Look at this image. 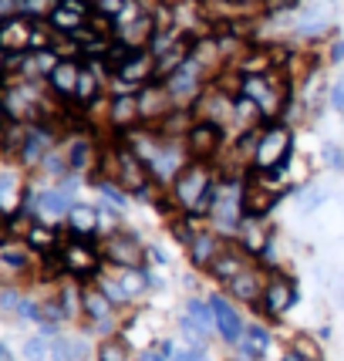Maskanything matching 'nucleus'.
<instances>
[{
	"label": "nucleus",
	"mask_w": 344,
	"mask_h": 361,
	"mask_svg": "<svg viewBox=\"0 0 344 361\" xmlns=\"http://www.w3.org/2000/svg\"><path fill=\"white\" fill-rule=\"evenodd\" d=\"M216 166L213 162H203V159H189L186 166H182V172L172 179V199H175V206L182 209L186 216H192L196 213V206L203 203V196H206V190H210L213 183H216Z\"/></svg>",
	"instance_id": "f257e3e1"
},
{
	"label": "nucleus",
	"mask_w": 344,
	"mask_h": 361,
	"mask_svg": "<svg viewBox=\"0 0 344 361\" xmlns=\"http://www.w3.org/2000/svg\"><path fill=\"white\" fill-rule=\"evenodd\" d=\"M301 301V290H297V281L287 274L284 267L277 270H267V284H264V297L260 304L253 307L257 314H264L267 321H280L287 311H294Z\"/></svg>",
	"instance_id": "f03ea898"
},
{
	"label": "nucleus",
	"mask_w": 344,
	"mask_h": 361,
	"mask_svg": "<svg viewBox=\"0 0 344 361\" xmlns=\"http://www.w3.org/2000/svg\"><path fill=\"white\" fill-rule=\"evenodd\" d=\"M101 257H105V267H115V270H132V267H145V240L142 233L132 227H122L108 233L101 240Z\"/></svg>",
	"instance_id": "7ed1b4c3"
},
{
	"label": "nucleus",
	"mask_w": 344,
	"mask_h": 361,
	"mask_svg": "<svg viewBox=\"0 0 344 361\" xmlns=\"http://www.w3.org/2000/svg\"><path fill=\"white\" fill-rule=\"evenodd\" d=\"M186 153L189 159H203V162H216L220 155L227 153L229 146V132L227 125H220V122H210V118H196L189 125V132H186Z\"/></svg>",
	"instance_id": "20e7f679"
},
{
	"label": "nucleus",
	"mask_w": 344,
	"mask_h": 361,
	"mask_svg": "<svg viewBox=\"0 0 344 361\" xmlns=\"http://www.w3.org/2000/svg\"><path fill=\"white\" fill-rule=\"evenodd\" d=\"M206 301L213 307V321H216V338L229 348H236V344L243 341V334H247V321H243V314H240V307L236 301H229L223 290H210L206 294Z\"/></svg>",
	"instance_id": "39448f33"
},
{
	"label": "nucleus",
	"mask_w": 344,
	"mask_h": 361,
	"mask_svg": "<svg viewBox=\"0 0 344 361\" xmlns=\"http://www.w3.org/2000/svg\"><path fill=\"white\" fill-rule=\"evenodd\" d=\"M264 284H267V270L257 267V264H250L243 274H236L233 281L223 284V294H227L229 301H236V304L257 307L260 304V297H264Z\"/></svg>",
	"instance_id": "423d86ee"
},
{
	"label": "nucleus",
	"mask_w": 344,
	"mask_h": 361,
	"mask_svg": "<svg viewBox=\"0 0 344 361\" xmlns=\"http://www.w3.org/2000/svg\"><path fill=\"white\" fill-rule=\"evenodd\" d=\"M250 264H253V257L240 247V240H227V243H223V250L216 253V260L210 264V270H206V277L223 287L227 281H233L236 274H243Z\"/></svg>",
	"instance_id": "0eeeda50"
},
{
	"label": "nucleus",
	"mask_w": 344,
	"mask_h": 361,
	"mask_svg": "<svg viewBox=\"0 0 344 361\" xmlns=\"http://www.w3.org/2000/svg\"><path fill=\"white\" fill-rule=\"evenodd\" d=\"M223 243H227V236H220L210 223H203V227H199V233L192 236V243L186 247V260H189L192 274H206V270H210V264L216 260V253L223 250Z\"/></svg>",
	"instance_id": "6e6552de"
},
{
	"label": "nucleus",
	"mask_w": 344,
	"mask_h": 361,
	"mask_svg": "<svg viewBox=\"0 0 344 361\" xmlns=\"http://www.w3.org/2000/svg\"><path fill=\"white\" fill-rule=\"evenodd\" d=\"M78 78H81V57H61L57 68L48 75V92L57 98V101H75L78 92Z\"/></svg>",
	"instance_id": "1a4fd4ad"
},
{
	"label": "nucleus",
	"mask_w": 344,
	"mask_h": 361,
	"mask_svg": "<svg viewBox=\"0 0 344 361\" xmlns=\"http://www.w3.org/2000/svg\"><path fill=\"white\" fill-rule=\"evenodd\" d=\"M92 10H95L92 0H61L55 10H51L48 24L55 27L57 34H71V31H78L81 24H88Z\"/></svg>",
	"instance_id": "9d476101"
},
{
	"label": "nucleus",
	"mask_w": 344,
	"mask_h": 361,
	"mask_svg": "<svg viewBox=\"0 0 344 361\" xmlns=\"http://www.w3.org/2000/svg\"><path fill=\"white\" fill-rule=\"evenodd\" d=\"M31 31H34V20L24 17V14H14V17L0 20V48L7 55H24L31 51Z\"/></svg>",
	"instance_id": "9b49d317"
},
{
	"label": "nucleus",
	"mask_w": 344,
	"mask_h": 361,
	"mask_svg": "<svg viewBox=\"0 0 344 361\" xmlns=\"http://www.w3.org/2000/svg\"><path fill=\"white\" fill-rule=\"evenodd\" d=\"M64 233L68 236H101V206L78 199L64 220Z\"/></svg>",
	"instance_id": "f8f14e48"
},
{
	"label": "nucleus",
	"mask_w": 344,
	"mask_h": 361,
	"mask_svg": "<svg viewBox=\"0 0 344 361\" xmlns=\"http://www.w3.org/2000/svg\"><path fill=\"white\" fill-rule=\"evenodd\" d=\"M169 108H175V105H172L169 92H166L159 81H149V85L138 88V118H142L145 125H155Z\"/></svg>",
	"instance_id": "ddd939ff"
},
{
	"label": "nucleus",
	"mask_w": 344,
	"mask_h": 361,
	"mask_svg": "<svg viewBox=\"0 0 344 361\" xmlns=\"http://www.w3.org/2000/svg\"><path fill=\"white\" fill-rule=\"evenodd\" d=\"M138 92L135 95H108V105H105V125L112 132H122V129H132L138 125Z\"/></svg>",
	"instance_id": "4468645a"
},
{
	"label": "nucleus",
	"mask_w": 344,
	"mask_h": 361,
	"mask_svg": "<svg viewBox=\"0 0 344 361\" xmlns=\"http://www.w3.org/2000/svg\"><path fill=\"white\" fill-rule=\"evenodd\" d=\"M64 229L57 227V223H48L44 216H34L31 223H27V229H24V243L34 250V253H48V250H57L61 243H64Z\"/></svg>",
	"instance_id": "2eb2a0df"
},
{
	"label": "nucleus",
	"mask_w": 344,
	"mask_h": 361,
	"mask_svg": "<svg viewBox=\"0 0 344 361\" xmlns=\"http://www.w3.org/2000/svg\"><path fill=\"white\" fill-rule=\"evenodd\" d=\"M75 203H78L75 192L61 190L55 183L48 190H38V216H44V220H68Z\"/></svg>",
	"instance_id": "dca6fc26"
},
{
	"label": "nucleus",
	"mask_w": 344,
	"mask_h": 361,
	"mask_svg": "<svg viewBox=\"0 0 344 361\" xmlns=\"http://www.w3.org/2000/svg\"><path fill=\"white\" fill-rule=\"evenodd\" d=\"M88 183H92V186L98 190V196H101V203H108V206L122 209V213H129V206L135 203L132 196H129V192L122 190V186H118V183L112 179V176H92Z\"/></svg>",
	"instance_id": "f3484780"
},
{
	"label": "nucleus",
	"mask_w": 344,
	"mask_h": 361,
	"mask_svg": "<svg viewBox=\"0 0 344 361\" xmlns=\"http://www.w3.org/2000/svg\"><path fill=\"white\" fill-rule=\"evenodd\" d=\"M85 358H88V341L85 338L57 334L51 341V361H85Z\"/></svg>",
	"instance_id": "a211bd4d"
},
{
	"label": "nucleus",
	"mask_w": 344,
	"mask_h": 361,
	"mask_svg": "<svg viewBox=\"0 0 344 361\" xmlns=\"http://www.w3.org/2000/svg\"><path fill=\"white\" fill-rule=\"evenodd\" d=\"M31 253H34V250L27 247L24 240H3V243H0V264L20 274V270L31 267Z\"/></svg>",
	"instance_id": "6ab92c4d"
},
{
	"label": "nucleus",
	"mask_w": 344,
	"mask_h": 361,
	"mask_svg": "<svg viewBox=\"0 0 344 361\" xmlns=\"http://www.w3.org/2000/svg\"><path fill=\"white\" fill-rule=\"evenodd\" d=\"M182 34H186V31H179V27H155L152 38H149V44H145V51H149V55L159 61V57L169 55L172 48L182 41Z\"/></svg>",
	"instance_id": "aec40b11"
},
{
	"label": "nucleus",
	"mask_w": 344,
	"mask_h": 361,
	"mask_svg": "<svg viewBox=\"0 0 344 361\" xmlns=\"http://www.w3.org/2000/svg\"><path fill=\"white\" fill-rule=\"evenodd\" d=\"M182 314L192 318L196 324H203L210 334H216V321H213V307L206 297H199V294H189L186 301H182Z\"/></svg>",
	"instance_id": "412c9836"
},
{
	"label": "nucleus",
	"mask_w": 344,
	"mask_h": 361,
	"mask_svg": "<svg viewBox=\"0 0 344 361\" xmlns=\"http://www.w3.org/2000/svg\"><path fill=\"white\" fill-rule=\"evenodd\" d=\"M98 361H132V344L125 341L122 334H112V338H101V344L95 348Z\"/></svg>",
	"instance_id": "4be33fe9"
},
{
	"label": "nucleus",
	"mask_w": 344,
	"mask_h": 361,
	"mask_svg": "<svg viewBox=\"0 0 344 361\" xmlns=\"http://www.w3.org/2000/svg\"><path fill=\"white\" fill-rule=\"evenodd\" d=\"M118 281L125 287L129 301H138L149 294V277H145V267H132V270H118Z\"/></svg>",
	"instance_id": "5701e85b"
},
{
	"label": "nucleus",
	"mask_w": 344,
	"mask_h": 361,
	"mask_svg": "<svg viewBox=\"0 0 344 361\" xmlns=\"http://www.w3.org/2000/svg\"><path fill=\"white\" fill-rule=\"evenodd\" d=\"M166 227H169L172 240H175L179 247L186 250V247L192 243V236L199 233V227H203V220H192V216H186V213H182V216H175L172 223H166Z\"/></svg>",
	"instance_id": "b1692460"
},
{
	"label": "nucleus",
	"mask_w": 344,
	"mask_h": 361,
	"mask_svg": "<svg viewBox=\"0 0 344 361\" xmlns=\"http://www.w3.org/2000/svg\"><path fill=\"white\" fill-rule=\"evenodd\" d=\"M95 284L101 287V294H105L115 307H129V304H132V301H129V294H125V287H122V281H118V277H112V274H105V270H101Z\"/></svg>",
	"instance_id": "393cba45"
},
{
	"label": "nucleus",
	"mask_w": 344,
	"mask_h": 361,
	"mask_svg": "<svg viewBox=\"0 0 344 361\" xmlns=\"http://www.w3.org/2000/svg\"><path fill=\"white\" fill-rule=\"evenodd\" d=\"M179 334H182V341L189 344V348H206V341H210L213 334L203 327V324H196L192 318H179Z\"/></svg>",
	"instance_id": "a878e982"
},
{
	"label": "nucleus",
	"mask_w": 344,
	"mask_h": 361,
	"mask_svg": "<svg viewBox=\"0 0 344 361\" xmlns=\"http://www.w3.org/2000/svg\"><path fill=\"white\" fill-rule=\"evenodd\" d=\"M294 203H297L301 213H314L317 206H324L327 203V190L324 186H317V183H304V190H301V196H297Z\"/></svg>",
	"instance_id": "bb28decb"
},
{
	"label": "nucleus",
	"mask_w": 344,
	"mask_h": 361,
	"mask_svg": "<svg viewBox=\"0 0 344 361\" xmlns=\"http://www.w3.org/2000/svg\"><path fill=\"white\" fill-rule=\"evenodd\" d=\"M57 3L61 0H17V14H24L31 20H48Z\"/></svg>",
	"instance_id": "cd10ccee"
},
{
	"label": "nucleus",
	"mask_w": 344,
	"mask_h": 361,
	"mask_svg": "<svg viewBox=\"0 0 344 361\" xmlns=\"http://www.w3.org/2000/svg\"><path fill=\"white\" fill-rule=\"evenodd\" d=\"M290 351L301 361H321V348L314 344V338H307V334H297L294 344H290Z\"/></svg>",
	"instance_id": "c85d7f7f"
},
{
	"label": "nucleus",
	"mask_w": 344,
	"mask_h": 361,
	"mask_svg": "<svg viewBox=\"0 0 344 361\" xmlns=\"http://www.w3.org/2000/svg\"><path fill=\"white\" fill-rule=\"evenodd\" d=\"M44 358H51V341L48 338H27L24 341V361H44Z\"/></svg>",
	"instance_id": "c756f323"
},
{
	"label": "nucleus",
	"mask_w": 344,
	"mask_h": 361,
	"mask_svg": "<svg viewBox=\"0 0 344 361\" xmlns=\"http://www.w3.org/2000/svg\"><path fill=\"white\" fill-rule=\"evenodd\" d=\"M250 344H257L260 351H270V344H273V331H270L267 324H247V334H243Z\"/></svg>",
	"instance_id": "7c9ffc66"
},
{
	"label": "nucleus",
	"mask_w": 344,
	"mask_h": 361,
	"mask_svg": "<svg viewBox=\"0 0 344 361\" xmlns=\"http://www.w3.org/2000/svg\"><path fill=\"white\" fill-rule=\"evenodd\" d=\"M321 162H324L331 172H344V149L338 142H324V146H321Z\"/></svg>",
	"instance_id": "2f4dec72"
},
{
	"label": "nucleus",
	"mask_w": 344,
	"mask_h": 361,
	"mask_svg": "<svg viewBox=\"0 0 344 361\" xmlns=\"http://www.w3.org/2000/svg\"><path fill=\"white\" fill-rule=\"evenodd\" d=\"M20 301H24V294L17 287H0V314H17Z\"/></svg>",
	"instance_id": "473e14b6"
},
{
	"label": "nucleus",
	"mask_w": 344,
	"mask_h": 361,
	"mask_svg": "<svg viewBox=\"0 0 344 361\" xmlns=\"http://www.w3.org/2000/svg\"><path fill=\"white\" fill-rule=\"evenodd\" d=\"M17 318L41 324V321H44V307H41V301H34V297H24V301H20V307H17Z\"/></svg>",
	"instance_id": "72a5a7b5"
},
{
	"label": "nucleus",
	"mask_w": 344,
	"mask_h": 361,
	"mask_svg": "<svg viewBox=\"0 0 344 361\" xmlns=\"http://www.w3.org/2000/svg\"><path fill=\"white\" fill-rule=\"evenodd\" d=\"M327 101H331V108H334L338 115H344V75L327 88Z\"/></svg>",
	"instance_id": "f704fd0d"
},
{
	"label": "nucleus",
	"mask_w": 344,
	"mask_h": 361,
	"mask_svg": "<svg viewBox=\"0 0 344 361\" xmlns=\"http://www.w3.org/2000/svg\"><path fill=\"white\" fill-rule=\"evenodd\" d=\"M145 260H149V267H169V253H166V247H159V243H145Z\"/></svg>",
	"instance_id": "c9c22d12"
},
{
	"label": "nucleus",
	"mask_w": 344,
	"mask_h": 361,
	"mask_svg": "<svg viewBox=\"0 0 344 361\" xmlns=\"http://www.w3.org/2000/svg\"><path fill=\"white\" fill-rule=\"evenodd\" d=\"M122 3H125V0H95V10H98V14H105V17H112V20H115V14L122 10Z\"/></svg>",
	"instance_id": "e433bc0d"
},
{
	"label": "nucleus",
	"mask_w": 344,
	"mask_h": 361,
	"mask_svg": "<svg viewBox=\"0 0 344 361\" xmlns=\"http://www.w3.org/2000/svg\"><path fill=\"white\" fill-rule=\"evenodd\" d=\"M344 61V38L331 41V51H327V64H341Z\"/></svg>",
	"instance_id": "4c0bfd02"
},
{
	"label": "nucleus",
	"mask_w": 344,
	"mask_h": 361,
	"mask_svg": "<svg viewBox=\"0 0 344 361\" xmlns=\"http://www.w3.org/2000/svg\"><path fill=\"white\" fill-rule=\"evenodd\" d=\"M145 277H149V290H162V287H166V277H162V274H155L149 264H145Z\"/></svg>",
	"instance_id": "58836bf2"
},
{
	"label": "nucleus",
	"mask_w": 344,
	"mask_h": 361,
	"mask_svg": "<svg viewBox=\"0 0 344 361\" xmlns=\"http://www.w3.org/2000/svg\"><path fill=\"white\" fill-rule=\"evenodd\" d=\"M0 361H14V355H10V348L0 341Z\"/></svg>",
	"instance_id": "ea45409f"
},
{
	"label": "nucleus",
	"mask_w": 344,
	"mask_h": 361,
	"mask_svg": "<svg viewBox=\"0 0 344 361\" xmlns=\"http://www.w3.org/2000/svg\"><path fill=\"white\" fill-rule=\"evenodd\" d=\"M0 75H10V71H7V51H3V48H0Z\"/></svg>",
	"instance_id": "a19ab883"
},
{
	"label": "nucleus",
	"mask_w": 344,
	"mask_h": 361,
	"mask_svg": "<svg viewBox=\"0 0 344 361\" xmlns=\"http://www.w3.org/2000/svg\"><path fill=\"white\" fill-rule=\"evenodd\" d=\"M280 361H301V358H297L294 351H287V355H284V358H280Z\"/></svg>",
	"instance_id": "79ce46f5"
},
{
	"label": "nucleus",
	"mask_w": 344,
	"mask_h": 361,
	"mask_svg": "<svg viewBox=\"0 0 344 361\" xmlns=\"http://www.w3.org/2000/svg\"><path fill=\"white\" fill-rule=\"evenodd\" d=\"M7 118V112H3V92H0V122Z\"/></svg>",
	"instance_id": "37998d69"
},
{
	"label": "nucleus",
	"mask_w": 344,
	"mask_h": 361,
	"mask_svg": "<svg viewBox=\"0 0 344 361\" xmlns=\"http://www.w3.org/2000/svg\"><path fill=\"white\" fill-rule=\"evenodd\" d=\"M327 3H338V0H327Z\"/></svg>",
	"instance_id": "c03bdc74"
}]
</instances>
